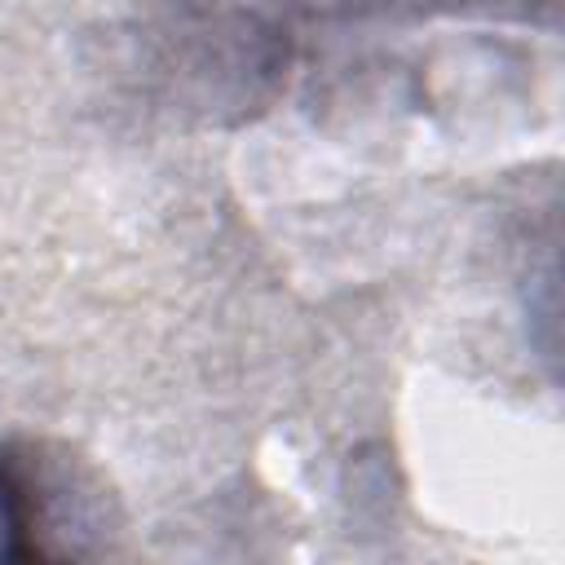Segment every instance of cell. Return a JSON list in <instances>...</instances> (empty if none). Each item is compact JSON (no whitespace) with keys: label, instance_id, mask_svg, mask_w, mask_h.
I'll list each match as a JSON object with an SVG mask.
<instances>
[{"label":"cell","instance_id":"cell-1","mask_svg":"<svg viewBox=\"0 0 565 565\" xmlns=\"http://www.w3.org/2000/svg\"><path fill=\"white\" fill-rule=\"evenodd\" d=\"M31 556H40L31 477L9 459H0V561H31Z\"/></svg>","mask_w":565,"mask_h":565}]
</instances>
